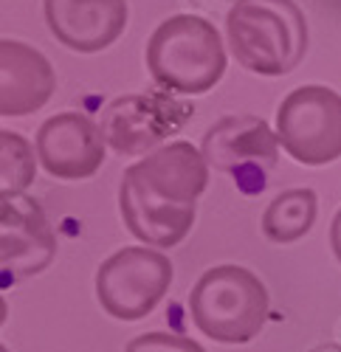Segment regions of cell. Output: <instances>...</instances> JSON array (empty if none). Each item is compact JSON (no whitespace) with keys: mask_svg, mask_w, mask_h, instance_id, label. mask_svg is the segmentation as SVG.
<instances>
[{"mask_svg":"<svg viewBox=\"0 0 341 352\" xmlns=\"http://www.w3.org/2000/svg\"><path fill=\"white\" fill-rule=\"evenodd\" d=\"M201 150L173 141L127 166L119 186V212L133 237L153 248L178 245L195 226L197 197L209 184Z\"/></svg>","mask_w":341,"mask_h":352,"instance_id":"1","label":"cell"},{"mask_svg":"<svg viewBox=\"0 0 341 352\" xmlns=\"http://www.w3.org/2000/svg\"><path fill=\"white\" fill-rule=\"evenodd\" d=\"M226 37L245 71L285 76L307 51V20L294 0H237L226 14Z\"/></svg>","mask_w":341,"mask_h":352,"instance_id":"2","label":"cell"},{"mask_svg":"<svg viewBox=\"0 0 341 352\" xmlns=\"http://www.w3.org/2000/svg\"><path fill=\"white\" fill-rule=\"evenodd\" d=\"M147 68L158 87L173 94H206L226 74V48L217 28L197 14L166 17L147 43Z\"/></svg>","mask_w":341,"mask_h":352,"instance_id":"3","label":"cell"},{"mask_svg":"<svg viewBox=\"0 0 341 352\" xmlns=\"http://www.w3.org/2000/svg\"><path fill=\"white\" fill-rule=\"evenodd\" d=\"M195 327L217 344H248L268 321V290L243 265H214L189 293Z\"/></svg>","mask_w":341,"mask_h":352,"instance_id":"4","label":"cell"},{"mask_svg":"<svg viewBox=\"0 0 341 352\" xmlns=\"http://www.w3.org/2000/svg\"><path fill=\"white\" fill-rule=\"evenodd\" d=\"M173 285V262L153 245H130L107 256L96 271V299L119 321L150 316Z\"/></svg>","mask_w":341,"mask_h":352,"instance_id":"5","label":"cell"},{"mask_svg":"<svg viewBox=\"0 0 341 352\" xmlns=\"http://www.w3.org/2000/svg\"><path fill=\"white\" fill-rule=\"evenodd\" d=\"M276 135L285 153L305 166L341 158V96L324 85H302L279 102Z\"/></svg>","mask_w":341,"mask_h":352,"instance_id":"6","label":"cell"},{"mask_svg":"<svg viewBox=\"0 0 341 352\" xmlns=\"http://www.w3.org/2000/svg\"><path fill=\"white\" fill-rule=\"evenodd\" d=\"M279 146V135L265 119L251 113H232L206 130L201 153L212 169L232 175L237 189L257 192L265 189V175L276 166Z\"/></svg>","mask_w":341,"mask_h":352,"instance_id":"7","label":"cell"},{"mask_svg":"<svg viewBox=\"0 0 341 352\" xmlns=\"http://www.w3.org/2000/svg\"><path fill=\"white\" fill-rule=\"evenodd\" d=\"M192 107L173 91H144L113 99L102 113V133L119 155H144L189 122Z\"/></svg>","mask_w":341,"mask_h":352,"instance_id":"8","label":"cell"},{"mask_svg":"<svg viewBox=\"0 0 341 352\" xmlns=\"http://www.w3.org/2000/svg\"><path fill=\"white\" fill-rule=\"evenodd\" d=\"M56 256L54 228L34 197H0V265L6 276L25 279L45 271Z\"/></svg>","mask_w":341,"mask_h":352,"instance_id":"9","label":"cell"},{"mask_svg":"<svg viewBox=\"0 0 341 352\" xmlns=\"http://www.w3.org/2000/svg\"><path fill=\"white\" fill-rule=\"evenodd\" d=\"M107 138L102 124L85 113H56L37 130V155L43 169L60 181H82L104 164Z\"/></svg>","mask_w":341,"mask_h":352,"instance_id":"10","label":"cell"},{"mask_svg":"<svg viewBox=\"0 0 341 352\" xmlns=\"http://www.w3.org/2000/svg\"><path fill=\"white\" fill-rule=\"evenodd\" d=\"M48 32L54 40L79 51L96 54L113 45L127 28V0H43Z\"/></svg>","mask_w":341,"mask_h":352,"instance_id":"11","label":"cell"},{"mask_svg":"<svg viewBox=\"0 0 341 352\" xmlns=\"http://www.w3.org/2000/svg\"><path fill=\"white\" fill-rule=\"evenodd\" d=\"M56 74L45 56L20 40L0 43V116H32L48 104Z\"/></svg>","mask_w":341,"mask_h":352,"instance_id":"12","label":"cell"},{"mask_svg":"<svg viewBox=\"0 0 341 352\" xmlns=\"http://www.w3.org/2000/svg\"><path fill=\"white\" fill-rule=\"evenodd\" d=\"M316 214L319 197L314 189H288L268 203L263 214V234L276 245L296 243L314 228Z\"/></svg>","mask_w":341,"mask_h":352,"instance_id":"13","label":"cell"},{"mask_svg":"<svg viewBox=\"0 0 341 352\" xmlns=\"http://www.w3.org/2000/svg\"><path fill=\"white\" fill-rule=\"evenodd\" d=\"M37 153L20 133H0V189L3 195L23 192L37 178Z\"/></svg>","mask_w":341,"mask_h":352,"instance_id":"14","label":"cell"},{"mask_svg":"<svg viewBox=\"0 0 341 352\" xmlns=\"http://www.w3.org/2000/svg\"><path fill=\"white\" fill-rule=\"evenodd\" d=\"M124 352H206L197 341L175 333H144L135 336Z\"/></svg>","mask_w":341,"mask_h":352,"instance_id":"15","label":"cell"},{"mask_svg":"<svg viewBox=\"0 0 341 352\" xmlns=\"http://www.w3.org/2000/svg\"><path fill=\"white\" fill-rule=\"evenodd\" d=\"M330 248H333L336 259L341 262V209L336 212V217L330 223Z\"/></svg>","mask_w":341,"mask_h":352,"instance_id":"16","label":"cell"},{"mask_svg":"<svg viewBox=\"0 0 341 352\" xmlns=\"http://www.w3.org/2000/svg\"><path fill=\"white\" fill-rule=\"evenodd\" d=\"M307 352H341V344H319V346L307 349Z\"/></svg>","mask_w":341,"mask_h":352,"instance_id":"17","label":"cell"}]
</instances>
